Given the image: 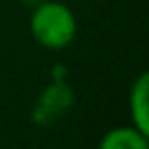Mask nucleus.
Wrapping results in <instances>:
<instances>
[{
  "instance_id": "f257e3e1",
  "label": "nucleus",
  "mask_w": 149,
  "mask_h": 149,
  "mask_svg": "<svg viewBox=\"0 0 149 149\" xmlns=\"http://www.w3.org/2000/svg\"><path fill=\"white\" fill-rule=\"evenodd\" d=\"M29 31L41 47L59 51L74 43L78 35V19L74 10L59 0H41L31 13Z\"/></svg>"
},
{
  "instance_id": "f03ea898",
  "label": "nucleus",
  "mask_w": 149,
  "mask_h": 149,
  "mask_svg": "<svg viewBox=\"0 0 149 149\" xmlns=\"http://www.w3.org/2000/svg\"><path fill=\"white\" fill-rule=\"evenodd\" d=\"M76 98L65 80H51V84L39 94L33 106V120L39 125H49L59 120L65 112L72 110Z\"/></svg>"
},
{
  "instance_id": "7ed1b4c3",
  "label": "nucleus",
  "mask_w": 149,
  "mask_h": 149,
  "mask_svg": "<svg viewBox=\"0 0 149 149\" xmlns=\"http://www.w3.org/2000/svg\"><path fill=\"white\" fill-rule=\"evenodd\" d=\"M129 114L131 125L149 135V74L141 72L129 90Z\"/></svg>"
},
{
  "instance_id": "20e7f679",
  "label": "nucleus",
  "mask_w": 149,
  "mask_h": 149,
  "mask_svg": "<svg viewBox=\"0 0 149 149\" xmlns=\"http://www.w3.org/2000/svg\"><path fill=\"white\" fill-rule=\"evenodd\" d=\"M147 137V133L139 131L133 125L112 127L100 137L98 149H149Z\"/></svg>"
}]
</instances>
